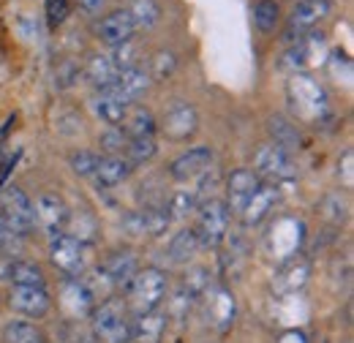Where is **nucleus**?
<instances>
[{
    "instance_id": "c9c22d12",
    "label": "nucleus",
    "mask_w": 354,
    "mask_h": 343,
    "mask_svg": "<svg viewBox=\"0 0 354 343\" xmlns=\"http://www.w3.org/2000/svg\"><path fill=\"white\" fill-rule=\"evenodd\" d=\"M319 210H322V215H324L330 223H338V226L346 223V221H349V213H352V210H349V199H346L344 194H327V196L322 199V207H319Z\"/></svg>"
},
{
    "instance_id": "79ce46f5",
    "label": "nucleus",
    "mask_w": 354,
    "mask_h": 343,
    "mask_svg": "<svg viewBox=\"0 0 354 343\" xmlns=\"http://www.w3.org/2000/svg\"><path fill=\"white\" fill-rule=\"evenodd\" d=\"M80 74H82V68H80L77 63H71V60L60 63L57 71H55V87H57V90H68V87H74L77 85V80H80Z\"/></svg>"
},
{
    "instance_id": "7c9ffc66",
    "label": "nucleus",
    "mask_w": 354,
    "mask_h": 343,
    "mask_svg": "<svg viewBox=\"0 0 354 343\" xmlns=\"http://www.w3.org/2000/svg\"><path fill=\"white\" fill-rule=\"evenodd\" d=\"M177 71V55L172 49H156L147 60V77L150 82H164Z\"/></svg>"
},
{
    "instance_id": "aec40b11",
    "label": "nucleus",
    "mask_w": 354,
    "mask_h": 343,
    "mask_svg": "<svg viewBox=\"0 0 354 343\" xmlns=\"http://www.w3.org/2000/svg\"><path fill=\"white\" fill-rule=\"evenodd\" d=\"M210 300H207V319L218 327V330H229V324L234 322V313H237V302L232 297V292L226 286L213 284L207 292H205Z\"/></svg>"
},
{
    "instance_id": "a211bd4d",
    "label": "nucleus",
    "mask_w": 354,
    "mask_h": 343,
    "mask_svg": "<svg viewBox=\"0 0 354 343\" xmlns=\"http://www.w3.org/2000/svg\"><path fill=\"white\" fill-rule=\"evenodd\" d=\"M167 313L158 310H147V313H136L131 316V343H161L167 335Z\"/></svg>"
},
{
    "instance_id": "cd10ccee",
    "label": "nucleus",
    "mask_w": 354,
    "mask_h": 343,
    "mask_svg": "<svg viewBox=\"0 0 354 343\" xmlns=\"http://www.w3.org/2000/svg\"><path fill=\"white\" fill-rule=\"evenodd\" d=\"M120 129L126 131L129 139H133V136H153L158 131V120L153 118V112L147 106H129V115H126Z\"/></svg>"
},
{
    "instance_id": "ddd939ff",
    "label": "nucleus",
    "mask_w": 354,
    "mask_h": 343,
    "mask_svg": "<svg viewBox=\"0 0 354 343\" xmlns=\"http://www.w3.org/2000/svg\"><path fill=\"white\" fill-rule=\"evenodd\" d=\"M278 205V185L275 183H262L251 196L248 202L240 207V221L245 226H259L267 215L272 213V207Z\"/></svg>"
},
{
    "instance_id": "37998d69",
    "label": "nucleus",
    "mask_w": 354,
    "mask_h": 343,
    "mask_svg": "<svg viewBox=\"0 0 354 343\" xmlns=\"http://www.w3.org/2000/svg\"><path fill=\"white\" fill-rule=\"evenodd\" d=\"M129 145V136L123 129H106L101 133V150H106L109 156H118L120 150H126Z\"/></svg>"
},
{
    "instance_id": "2eb2a0df",
    "label": "nucleus",
    "mask_w": 354,
    "mask_h": 343,
    "mask_svg": "<svg viewBox=\"0 0 354 343\" xmlns=\"http://www.w3.org/2000/svg\"><path fill=\"white\" fill-rule=\"evenodd\" d=\"M33 213H36V223L44 226L46 232L55 237L66 229V221H68V207L66 202L57 196V194H41L33 205Z\"/></svg>"
},
{
    "instance_id": "4c0bfd02",
    "label": "nucleus",
    "mask_w": 354,
    "mask_h": 343,
    "mask_svg": "<svg viewBox=\"0 0 354 343\" xmlns=\"http://www.w3.org/2000/svg\"><path fill=\"white\" fill-rule=\"evenodd\" d=\"M164 207H167L169 218H188L199 207V202H196V194H191V191H175L169 196V202H164Z\"/></svg>"
},
{
    "instance_id": "1a4fd4ad",
    "label": "nucleus",
    "mask_w": 354,
    "mask_h": 343,
    "mask_svg": "<svg viewBox=\"0 0 354 343\" xmlns=\"http://www.w3.org/2000/svg\"><path fill=\"white\" fill-rule=\"evenodd\" d=\"M0 213H3V218L11 223V229H14L19 237H25L28 232H33V226H36L33 202H30L28 194H25L22 188H17V185H11V188L6 191V199H3Z\"/></svg>"
},
{
    "instance_id": "b1692460",
    "label": "nucleus",
    "mask_w": 354,
    "mask_h": 343,
    "mask_svg": "<svg viewBox=\"0 0 354 343\" xmlns=\"http://www.w3.org/2000/svg\"><path fill=\"white\" fill-rule=\"evenodd\" d=\"M82 74L88 77L90 85L98 87L101 93H106V90H112L118 74H120V68L112 63L109 55H93L88 63H85V71H82Z\"/></svg>"
},
{
    "instance_id": "dca6fc26",
    "label": "nucleus",
    "mask_w": 354,
    "mask_h": 343,
    "mask_svg": "<svg viewBox=\"0 0 354 343\" xmlns=\"http://www.w3.org/2000/svg\"><path fill=\"white\" fill-rule=\"evenodd\" d=\"M213 164V147H191L185 150L183 156H177L175 161L169 164V174L175 177L177 183H185V180H194V177H202L205 169Z\"/></svg>"
},
{
    "instance_id": "f8f14e48",
    "label": "nucleus",
    "mask_w": 354,
    "mask_h": 343,
    "mask_svg": "<svg viewBox=\"0 0 354 343\" xmlns=\"http://www.w3.org/2000/svg\"><path fill=\"white\" fill-rule=\"evenodd\" d=\"M133 36H136V25H133L129 8H115L98 22V39L104 44H109L112 49L131 41Z\"/></svg>"
},
{
    "instance_id": "4468645a",
    "label": "nucleus",
    "mask_w": 354,
    "mask_h": 343,
    "mask_svg": "<svg viewBox=\"0 0 354 343\" xmlns=\"http://www.w3.org/2000/svg\"><path fill=\"white\" fill-rule=\"evenodd\" d=\"M286 66L292 68H310V66H322L327 60V41L324 36H303L300 41L292 44V49L286 52Z\"/></svg>"
},
{
    "instance_id": "a878e982",
    "label": "nucleus",
    "mask_w": 354,
    "mask_h": 343,
    "mask_svg": "<svg viewBox=\"0 0 354 343\" xmlns=\"http://www.w3.org/2000/svg\"><path fill=\"white\" fill-rule=\"evenodd\" d=\"M129 101H123L115 93H101V98L95 101V115L109 126V129H120L126 115H129Z\"/></svg>"
},
{
    "instance_id": "393cba45",
    "label": "nucleus",
    "mask_w": 354,
    "mask_h": 343,
    "mask_svg": "<svg viewBox=\"0 0 354 343\" xmlns=\"http://www.w3.org/2000/svg\"><path fill=\"white\" fill-rule=\"evenodd\" d=\"M131 169L133 167L126 161V158H120V156H104L93 177L98 180V185H104V188H115V185H120L123 180H129Z\"/></svg>"
},
{
    "instance_id": "9b49d317",
    "label": "nucleus",
    "mask_w": 354,
    "mask_h": 343,
    "mask_svg": "<svg viewBox=\"0 0 354 343\" xmlns=\"http://www.w3.org/2000/svg\"><path fill=\"white\" fill-rule=\"evenodd\" d=\"M172 218L167 207H142L139 213H129L123 218V226L131 232L133 237H161L167 234Z\"/></svg>"
},
{
    "instance_id": "5701e85b",
    "label": "nucleus",
    "mask_w": 354,
    "mask_h": 343,
    "mask_svg": "<svg viewBox=\"0 0 354 343\" xmlns=\"http://www.w3.org/2000/svg\"><path fill=\"white\" fill-rule=\"evenodd\" d=\"M3 278L11 286H44L46 284L44 270L36 261H25V259L8 261L6 270H3Z\"/></svg>"
},
{
    "instance_id": "6e6552de",
    "label": "nucleus",
    "mask_w": 354,
    "mask_h": 343,
    "mask_svg": "<svg viewBox=\"0 0 354 343\" xmlns=\"http://www.w3.org/2000/svg\"><path fill=\"white\" fill-rule=\"evenodd\" d=\"M254 172L265 180V183H283V180H295L297 177V167L292 161V153H286L283 147L278 145H265L259 147L257 153V161H254Z\"/></svg>"
},
{
    "instance_id": "7ed1b4c3",
    "label": "nucleus",
    "mask_w": 354,
    "mask_h": 343,
    "mask_svg": "<svg viewBox=\"0 0 354 343\" xmlns=\"http://www.w3.org/2000/svg\"><path fill=\"white\" fill-rule=\"evenodd\" d=\"M289 104L297 112V118L306 120V123H322L324 115L330 112L327 90L308 74L292 77V82H289Z\"/></svg>"
},
{
    "instance_id": "bb28decb",
    "label": "nucleus",
    "mask_w": 354,
    "mask_h": 343,
    "mask_svg": "<svg viewBox=\"0 0 354 343\" xmlns=\"http://www.w3.org/2000/svg\"><path fill=\"white\" fill-rule=\"evenodd\" d=\"M270 136H272V145H278V147H283L286 153H292V150H297L300 145H303V133L297 129V123H292V120H286V118H270Z\"/></svg>"
},
{
    "instance_id": "2f4dec72",
    "label": "nucleus",
    "mask_w": 354,
    "mask_h": 343,
    "mask_svg": "<svg viewBox=\"0 0 354 343\" xmlns=\"http://www.w3.org/2000/svg\"><path fill=\"white\" fill-rule=\"evenodd\" d=\"M308 275H310L308 261L292 259V261H286V264L281 267V272H278V281H281V284H278V286H281V292H297V289L306 286Z\"/></svg>"
},
{
    "instance_id": "f704fd0d",
    "label": "nucleus",
    "mask_w": 354,
    "mask_h": 343,
    "mask_svg": "<svg viewBox=\"0 0 354 343\" xmlns=\"http://www.w3.org/2000/svg\"><path fill=\"white\" fill-rule=\"evenodd\" d=\"M126 153H129V164L131 167H142V164H150L156 156H158V145L153 136H133L126 145Z\"/></svg>"
},
{
    "instance_id": "39448f33",
    "label": "nucleus",
    "mask_w": 354,
    "mask_h": 343,
    "mask_svg": "<svg viewBox=\"0 0 354 343\" xmlns=\"http://www.w3.org/2000/svg\"><path fill=\"white\" fill-rule=\"evenodd\" d=\"M49 259H52V264H55L63 275H68V278H82V272L88 270V264H90V243H80V240L68 237L66 232H60V234L52 237Z\"/></svg>"
},
{
    "instance_id": "412c9836",
    "label": "nucleus",
    "mask_w": 354,
    "mask_h": 343,
    "mask_svg": "<svg viewBox=\"0 0 354 343\" xmlns=\"http://www.w3.org/2000/svg\"><path fill=\"white\" fill-rule=\"evenodd\" d=\"M136 270H139V264H136V254H131V251H112L109 257L101 261V267H98V272H101L115 289H118V286H126L133 278Z\"/></svg>"
},
{
    "instance_id": "a18cd8bd",
    "label": "nucleus",
    "mask_w": 354,
    "mask_h": 343,
    "mask_svg": "<svg viewBox=\"0 0 354 343\" xmlns=\"http://www.w3.org/2000/svg\"><path fill=\"white\" fill-rule=\"evenodd\" d=\"M278 343H308V338L303 330H283L278 335Z\"/></svg>"
},
{
    "instance_id": "20e7f679",
    "label": "nucleus",
    "mask_w": 354,
    "mask_h": 343,
    "mask_svg": "<svg viewBox=\"0 0 354 343\" xmlns=\"http://www.w3.org/2000/svg\"><path fill=\"white\" fill-rule=\"evenodd\" d=\"M229 221H232V210L226 207L223 199H210L202 207H196V237L199 245L205 248H218L223 240L229 237Z\"/></svg>"
},
{
    "instance_id": "72a5a7b5",
    "label": "nucleus",
    "mask_w": 354,
    "mask_h": 343,
    "mask_svg": "<svg viewBox=\"0 0 354 343\" xmlns=\"http://www.w3.org/2000/svg\"><path fill=\"white\" fill-rule=\"evenodd\" d=\"M254 25L259 33H275L281 25V6L275 0H259L254 6Z\"/></svg>"
},
{
    "instance_id": "ea45409f",
    "label": "nucleus",
    "mask_w": 354,
    "mask_h": 343,
    "mask_svg": "<svg viewBox=\"0 0 354 343\" xmlns=\"http://www.w3.org/2000/svg\"><path fill=\"white\" fill-rule=\"evenodd\" d=\"M112 57V63L123 71V68H136L142 60H139V44L133 41H126V44H120V46H115V52L109 55Z\"/></svg>"
},
{
    "instance_id": "58836bf2",
    "label": "nucleus",
    "mask_w": 354,
    "mask_h": 343,
    "mask_svg": "<svg viewBox=\"0 0 354 343\" xmlns=\"http://www.w3.org/2000/svg\"><path fill=\"white\" fill-rule=\"evenodd\" d=\"M68 164H71V172L77 177H93L95 169H98V164H101V156L93 153V150H74L68 156Z\"/></svg>"
},
{
    "instance_id": "473e14b6",
    "label": "nucleus",
    "mask_w": 354,
    "mask_h": 343,
    "mask_svg": "<svg viewBox=\"0 0 354 343\" xmlns=\"http://www.w3.org/2000/svg\"><path fill=\"white\" fill-rule=\"evenodd\" d=\"M129 14H131L136 30H153L161 22V6L156 0H133Z\"/></svg>"
},
{
    "instance_id": "f03ea898",
    "label": "nucleus",
    "mask_w": 354,
    "mask_h": 343,
    "mask_svg": "<svg viewBox=\"0 0 354 343\" xmlns=\"http://www.w3.org/2000/svg\"><path fill=\"white\" fill-rule=\"evenodd\" d=\"M90 327L101 343H131V313L126 300L106 297L90 310Z\"/></svg>"
},
{
    "instance_id": "f3484780",
    "label": "nucleus",
    "mask_w": 354,
    "mask_h": 343,
    "mask_svg": "<svg viewBox=\"0 0 354 343\" xmlns=\"http://www.w3.org/2000/svg\"><path fill=\"white\" fill-rule=\"evenodd\" d=\"M262 183H265V180L254 169H234L229 174V180H226V199H223L226 207L240 213V207L248 202V196H251Z\"/></svg>"
},
{
    "instance_id": "6ab92c4d",
    "label": "nucleus",
    "mask_w": 354,
    "mask_h": 343,
    "mask_svg": "<svg viewBox=\"0 0 354 343\" xmlns=\"http://www.w3.org/2000/svg\"><path fill=\"white\" fill-rule=\"evenodd\" d=\"M60 305L68 316L82 319V316H90V310L95 308V300H93L88 286L82 284V278H68L60 289Z\"/></svg>"
},
{
    "instance_id": "9d476101",
    "label": "nucleus",
    "mask_w": 354,
    "mask_h": 343,
    "mask_svg": "<svg viewBox=\"0 0 354 343\" xmlns=\"http://www.w3.org/2000/svg\"><path fill=\"white\" fill-rule=\"evenodd\" d=\"M8 305L25 319H44L52 310V297L44 286H11Z\"/></svg>"
},
{
    "instance_id": "f257e3e1",
    "label": "nucleus",
    "mask_w": 354,
    "mask_h": 343,
    "mask_svg": "<svg viewBox=\"0 0 354 343\" xmlns=\"http://www.w3.org/2000/svg\"><path fill=\"white\" fill-rule=\"evenodd\" d=\"M123 289H126V308L131 316L158 310L169 292V275L161 267H145L133 272V278Z\"/></svg>"
},
{
    "instance_id": "e433bc0d",
    "label": "nucleus",
    "mask_w": 354,
    "mask_h": 343,
    "mask_svg": "<svg viewBox=\"0 0 354 343\" xmlns=\"http://www.w3.org/2000/svg\"><path fill=\"white\" fill-rule=\"evenodd\" d=\"M210 286H213V275L207 267H188V272L183 275V289L194 297H202Z\"/></svg>"
},
{
    "instance_id": "0eeeda50",
    "label": "nucleus",
    "mask_w": 354,
    "mask_h": 343,
    "mask_svg": "<svg viewBox=\"0 0 354 343\" xmlns=\"http://www.w3.org/2000/svg\"><path fill=\"white\" fill-rule=\"evenodd\" d=\"M158 131L169 139V142H188L196 136L199 131V115L194 109V104L188 101H175L172 106H167V112L161 115Z\"/></svg>"
},
{
    "instance_id": "4be33fe9",
    "label": "nucleus",
    "mask_w": 354,
    "mask_h": 343,
    "mask_svg": "<svg viewBox=\"0 0 354 343\" xmlns=\"http://www.w3.org/2000/svg\"><path fill=\"white\" fill-rule=\"evenodd\" d=\"M147 87H150L147 71H145L142 66H136V68H123V71L118 74V80H115L112 90H106V93H115V95H120L123 101L131 104L133 98H139V95L147 93Z\"/></svg>"
},
{
    "instance_id": "c85d7f7f",
    "label": "nucleus",
    "mask_w": 354,
    "mask_h": 343,
    "mask_svg": "<svg viewBox=\"0 0 354 343\" xmlns=\"http://www.w3.org/2000/svg\"><path fill=\"white\" fill-rule=\"evenodd\" d=\"M199 248H202V245H199L196 232H194V229H180L175 237H172L167 254H169V259L177 261V264H185V261H191V259L196 257Z\"/></svg>"
},
{
    "instance_id": "49530a36",
    "label": "nucleus",
    "mask_w": 354,
    "mask_h": 343,
    "mask_svg": "<svg viewBox=\"0 0 354 343\" xmlns=\"http://www.w3.org/2000/svg\"><path fill=\"white\" fill-rule=\"evenodd\" d=\"M77 6H80L85 14H98V11L106 6V0H77Z\"/></svg>"
},
{
    "instance_id": "423d86ee",
    "label": "nucleus",
    "mask_w": 354,
    "mask_h": 343,
    "mask_svg": "<svg viewBox=\"0 0 354 343\" xmlns=\"http://www.w3.org/2000/svg\"><path fill=\"white\" fill-rule=\"evenodd\" d=\"M330 11H333L330 0H300L286 19V44L300 41L303 36L313 33L330 17Z\"/></svg>"
},
{
    "instance_id": "c756f323",
    "label": "nucleus",
    "mask_w": 354,
    "mask_h": 343,
    "mask_svg": "<svg viewBox=\"0 0 354 343\" xmlns=\"http://www.w3.org/2000/svg\"><path fill=\"white\" fill-rule=\"evenodd\" d=\"M3 341L6 343H46L44 333L28 322V319H11L3 327Z\"/></svg>"
},
{
    "instance_id": "c03bdc74",
    "label": "nucleus",
    "mask_w": 354,
    "mask_h": 343,
    "mask_svg": "<svg viewBox=\"0 0 354 343\" xmlns=\"http://www.w3.org/2000/svg\"><path fill=\"white\" fill-rule=\"evenodd\" d=\"M44 11L49 28H60L68 19V14H71V3L68 0H46Z\"/></svg>"
},
{
    "instance_id": "a19ab883",
    "label": "nucleus",
    "mask_w": 354,
    "mask_h": 343,
    "mask_svg": "<svg viewBox=\"0 0 354 343\" xmlns=\"http://www.w3.org/2000/svg\"><path fill=\"white\" fill-rule=\"evenodd\" d=\"M194 295H188L183 286L177 289L175 295H172V300L167 302V319H185L188 316V310L194 308Z\"/></svg>"
},
{
    "instance_id": "de8ad7c7",
    "label": "nucleus",
    "mask_w": 354,
    "mask_h": 343,
    "mask_svg": "<svg viewBox=\"0 0 354 343\" xmlns=\"http://www.w3.org/2000/svg\"><path fill=\"white\" fill-rule=\"evenodd\" d=\"M344 177H346V185H352V153L344 156Z\"/></svg>"
}]
</instances>
